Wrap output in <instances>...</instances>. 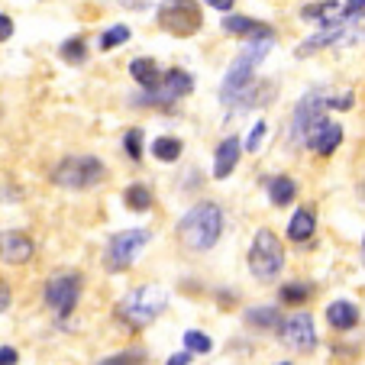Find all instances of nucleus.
<instances>
[{
  "label": "nucleus",
  "mask_w": 365,
  "mask_h": 365,
  "mask_svg": "<svg viewBox=\"0 0 365 365\" xmlns=\"http://www.w3.org/2000/svg\"><path fill=\"white\" fill-rule=\"evenodd\" d=\"M185 346H187V352H210V349H214L210 336H207V333H197V330H187L185 333Z\"/></svg>",
  "instance_id": "25"
},
{
  "label": "nucleus",
  "mask_w": 365,
  "mask_h": 365,
  "mask_svg": "<svg viewBox=\"0 0 365 365\" xmlns=\"http://www.w3.org/2000/svg\"><path fill=\"white\" fill-rule=\"evenodd\" d=\"M165 365H191V352H175Z\"/></svg>",
  "instance_id": "34"
},
{
  "label": "nucleus",
  "mask_w": 365,
  "mask_h": 365,
  "mask_svg": "<svg viewBox=\"0 0 365 365\" xmlns=\"http://www.w3.org/2000/svg\"><path fill=\"white\" fill-rule=\"evenodd\" d=\"M301 16L304 20H314V23H320V26H339V23H349L356 14H343V7H339L336 0H320V4H307V7L301 10Z\"/></svg>",
  "instance_id": "13"
},
{
  "label": "nucleus",
  "mask_w": 365,
  "mask_h": 365,
  "mask_svg": "<svg viewBox=\"0 0 365 365\" xmlns=\"http://www.w3.org/2000/svg\"><path fill=\"white\" fill-rule=\"evenodd\" d=\"M10 301H14V294H10V284H0V314L10 307Z\"/></svg>",
  "instance_id": "33"
},
{
  "label": "nucleus",
  "mask_w": 365,
  "mask_h": 365,
  "mask_svg": "<svg viewBox=\"0 0 365 365\" xmlns=\"http://www.w3.org/2000/svg\"><path fill=\"white\" fill-rule=\"evenodd\" d=\"M272 48V39H252L242 46V52L236 56V62L230 65L227 78H223V88H220V101L227 103H236L242 94L249 91V84H252V71L259 68V62H262L265 56H269Z\"/></svg>",
  "instance_id": "2"
},
{
  "label": "nucleus",
  "mask_w": 365,
  "mask_h": 365,
  "mask_svg": "<svg viewBox=\"0 0 365 365\" xmlns=\"http://www.w3.org/2000/svg\"><path fill=\"white\" fill-rule=\"evenodd\" d=\"M130 75L136 84H143V88H155L162 78L159 65H155V58H133L130 62Z\"/></svg>",
  "instance_id": "18"
},
{
  "label": "nucleus",
  "mask_w": 365,
  "mask_h": 365,
  "mask_svg": "<svg viewBox=\"0 0 365 365\" xmlns=\"http://www.w3.org/2000/svg\"><path fill=\"white\" fill-rule=\"evenodd\" d=\"M159 23L175 36H194L200 29V7L194 0H165L159 7Z\"/></svg>",
  "instance_id": "6"
},
{
  "label": "nucleus",
  "mask_w": 365,
  "mask_h": 365,
  "mask_svg": "<svg viewBox=\"0 0 365 365\" xmlns=\"http://www.w3.org/2000/svg\"><path fill=\"white\" fill-rule=\"evenodd\" d=\"M246 324L255 330H275V327H282V314H278V307H252L246 310Z\"/></svg>",
  "instance_id": "19"
},
{
  "label": "nucleus",
  "mask_w": 365,
  "mask_h": 365,
  "mask_svg": "<svg viewBox=\"0 0 365 365\" xmlns=\"http://www.w3.org/2000/svg\"><path fill=\"white\" fill-rule=\"evenodd\" d=\"M78 294H81V275H56L46 282V304L56 310L58 317H68L78 304Z\"/></svg>",
  "instance_id": "8"
},
{
  "label": "nucleus",
  "mask_w": 365,
  "mask_h": 365,
  "mask_svg": "<svg viewBox=\"0 0 365 365\" xmlns=\"http://www.w3.org/2000/svg\"><path fill=\"white\" fill-rule=\"evenodd\" d=\"M346 4H349V10H346V14H359V10L365 7V0H346Z\"/></svg>",
  "instance_id": "36"
},
{
  "label": "nucleus",
  "mask_w": 365,
  "mask_h": 365,
  "mask_svg": "<svg viewBox=\"0 0 365 365\" xmlns=\"http://www.w3.org/2000/svg\"><path fill=\"white\" fill-rule=\"evenodd\" d=\"M314 227H317L314 214H310V210H297V214L291 217V223H288V236L294 242H304V240H310V236H314Z\"/></svg>",
  "instance_id": "21"
},
{
  "label": "nucleus",
  "mask_w": 365,
  "mask_h": 365,
  "mask_svg": "<svg viewBox=\"0 0 365 365\" xmlns=\"http://www.w3.org/2000/svg\"><path fill=\"white\" fill-rule=\"evenodd\" d=\"M145 242H149V230H123V233H117L110 240V246H107V265L113 272L130 269Z\"/></svg>",
  "instance_id": "7"
},
{
  "label": "nucleus",
  "mask_w": 365,
  "mask_h": 365,
  "mask_svg": "<svg viewBox=\"0 0 365 365\" xmlns=\"http://www.w3.org/2000/svg\"><path fill=\"white\" fill-rule=\"evenodd\" d=\"M223 29H227V33H233V36H252V39H272V29H269V26H262V23L249 20V16H240V14L227 16V20H223Z\"/></svg>",
  "instance_id": "16"
},
{
  "label": "nucleus",
  "mask_w": 365,
  "mask_h": 365,
  "mask_svg": "<svg viewBox=\"0 0 365 365\" xmlns=\"http://www.w3.org/2000/svg\"><path fill=\"white\" fill-rule=\"evenodd\" d=\"M62 56L68 58V62H84V42L81 39H68L62 46Z\"/></svg>",
  "instance_id": "30"
},
{
  "label": "nucleus",
  "mask_w": 365,
  "mask_h": 365,
  "mask_svg": "<svg viewBox=\"0 0 365 365\" xmlns=\"http://www.w3.org/2000/svg\"><path fill=\"white\" fill-rule=\"evenodd\" d=\"M152 155L162 162H175L181 155V139L175 136H159L155 143H152Z\"/></svg>",
  "instance_id": "22"
},
{
  "label": "nucleus",
  "mask_w": 365,
  "mask_h": 365,
  "mask_svg": "<svg viewBox=\"0 0 365 365\" xmlns=\"http://www.w3.org/2000/svg\"><path fill=\"white\" fill-rule=\"evenodd\" d=\"M240 155H242V143L236 136L223 139L220 149H217V159H214V178L223 181L230 178V175L236 172V165H240Z\"/></svg>",
  "instance_id": "15"
},
{
  "label": "nucleus",
  "mask_w": 365,
  "mask_h": 365,
  "mask_svg": "<svg viewBox=\"0 0 365 365\" xmlns=\"http://www.w3.org/2000/svg\"><path fill=\"white\" fill-rule=\"evenodd\" d=\"M282 339L291 346L294 352H310L317 346V330H314V317L310 314H291L282 320Z\"/></svg>",
  "instance_id": "9"
},
{
  "label": "nucleus",
  "mask_w": 365,
  "mask_h": 365,
  "mask_svg": "<svg viewBox=\"0 0 365 365\" xmlns=\"http://www.w3.org/2000/svg\"><path fill=\"white\" fill-rule=\"evenodd\" d=\"M204 4L214 10H233V0H204Z\"/></svg>",
  "instance_id": "35"
},
{
  "label": "nucleus",
  "mask_w": 365,
  "mask_h": 365,
  "mask_svg": "<svg viewBox=\"0 0 365 365\" xmlns=\"http://www.w3.org/2000/svg\"><path fill=\"white\" fill-rule=\"evenodd\" d=\"M324 107H327V101L320 94H307L301 103H297V110H294V133L297 136H307V133L324 120Z\"/></svg>",
  "instance_id": "12"
},
{
  "label": "nucleus",
  "mask_w": 365,
  "mask_h": 365,
  "mask_svg": "<svg viewBox=\"0 0 365 365\" xmlns=\"http://www.w3.org/2000/svg\"><path fill=\"white\" fill-rule=\"evenodd\" d=\"M265 133H269V126H265L262 120H259V123L252 126V133H249V139H246V145H242V149H249V152H259V145H262Z\"/></svg>",
  "instance_id": "29"
},
{
  "label": "nucleus",
  "mask_w": 365,
  "mask_h": 365,
  "mask_svg": "<svg viewBox=\"0 0 365 365\" xmlns=\"http://www.w3.org/2000/svg\"><path fill=\"white\" fill-rule=\"evenodd\" d=\"M282 365H291V362H282Z\"/></svg>",
  "instance_id": "38"
},
{
  "label": "nucleus",
  "mask_w": 365,
  "mask_h": 365,
  "mask_svg": "<svg viewBox=\"0 0 365 365\" xmlns=\"http://www.w3.org/2000/svg\"><path fill=\"white\" fill-rule=\"evenodd\" d=\"M294 194H297V185L288 178V175H278V178H272V185H269V200H272L275 207L291 204V200H294Z\"/></svg>",
  "instance_id": "20"
},
{
  "label": "nucleus",
  "mask_w": 365,
  "mask_h": 365,
  "mask_svg": "<svg viewBox=\"0 0 365 365\" xmlns=\"http://www.w3.org/2000/svg\"><path fill=\"white\" fill-rule=\"evenodd\" d=\"M123 200H126L130 210H149L152 207V191L145 185H130L126 187V194H123Z\"/></svg>",
  "instance_id": "23"
},
{
  "label": "nucleus",
  "mask_w": 365,
  "mask_h": 365,
  "mask_svg": "<svg viewBox=\"0 0 365 365\" xmlns=\"http://www.w3.org/2000/svg\"><path fill=\"white\" fill-rule=\"evenodd\" d=\"M278 297H282L284 304H304L310 297V288H307V284H284Z\"/></svg>",
  "instance_id": "27"
},
{
  "label": "nucleus",
  "mask_w": 365,
  "mask_h": 365,
  "mask_svg": "<svg viewBox=\"0 0 365 365\" xmlns=\"http://www.w3.org/2000/svg\"><path fill=\"white\" fill-rule=\"evenodd\" d=\"M220 233H223V210L217 204H210V200L191 207V210L181 217V223H178L181 242H185L187 249H194V252H207V249H214L217 240H220Z\"/></svg>",
  "instance_id": "1"
},
{
  "label": "nucleus",
  "mask_w": 365,
  "mask_h": 365,
  "mask_svg": "<svg viewBox=\"0 0 365 365\" xmlns=\"http://www.w3.org/2000/svg\"><path fill=\"white\" fill-rule=\"evenodd\" d=\"M339 143H343V126L330 123V120H320V123L307 133V145L314 152H320V155H330V152H336Z\"/></svg>",
  "instance_id": "14"
},
{
  "label": "nucleus",
  "mask_w": 365,
  "mask_h": 365,
  "mask_svg": "<svg viewBox=\"0 0 365 365\" xmlns=\"http://www.w3.org/2000/svg\"><path fill=\"white\" fill-rule=\"evenodd\" d=\"M36 246L26 233H16V230H7V233H0V259L7 265H26L33 259Z\"/></svg>",
  "instance_id": "11"
},
{
  "label": "nucleus",
  "mask_w": 365,
  "mask_h": 365,
  "mask_svg": "<svg viewBox=\"0 0 365 365\" xmlns=\"http://www.w3.org/2000/svg\"><path fill=\"white\" fill-rule=\"evenodd\" d=\"M284 269V249L272 230H259L249 249V272H252L259 282H272L278 278Z\"/></svg>",
  "instance_id": "4"
},
{
  "label": "nucleus",
  "mask_w": 365,
  "mask_h": 365,
  "mask_svg": "<svg viewBox=\"0 0 365 365\" xmlns=\"http://www.w3.org/2000/svg\"><path fill=\"white\" fill-rule=\"evenodd\" d=\"M165 307H168L165 291L155 288V284H143V288L130 291V294L123 297V304H120V317L133 327H145V324H152V320L159 317Z\"/></svg>",
  "instance_id": "5"
},
{
  "label": "nucleus",
  "mask_w": 365,
  "mask_h": 365,
  "mask_svg": "<svg viewBox=\"0 0 365 365\" xmlns=\"http://www.w3.org/2000/svg\"><path fill=\"white\" fill-rule=\"evenodd\" d=\"M191 88H194L191 75H187V71H181V68H172V71H165V75L159 78V84H155V88H149V97L155 103H175L178 97L191 94Z\"/></svg>",
  "instance_id": "10"
},
{
  "label": "nucleus",
  "mask_w": 365,
  "mask_h": 365,
  "mask_svg": "<svg viewBox=\"0 0 365 365\" xmlns=\"http://www.w3.org/2000/svg\"><path fill=\"white\" fill-rule=\"evenodd\" d=\"M20 362V356H16L14 346H0V365H16Z\"/></svg>",
  "instance_id": "31"
},
{
  "label": "nucleus",
  "mask_w": 365,
  "mask_h": 365,
  "mask_svg": "<svg viewBox=\"0 0 365 365\" xmlns=\"http://www.w3.org/2000/svg\"><path fill=\"white\" fill-rule=\"evenodd\" d=\"M362 259H365V240H362Z\"/></svg>",
  "instance_id": "37"
},
{
  "label": "nucleus",
  "mask_w": 365,
  "mask_h": 365,
  "mask_svg": "<svg viewBox=\"0 0 365 365\" xmlns=\"http://www.w3.org/2000/svg\"><path fill=\"white\" fill-rule=\"evenodd\" d=\"M126 39H130V26H113L101 36V48L103 52H107V48H117V46H123Z\"/></svg>",
  "instance_id": "24"
},
{
  "label": "nucleus",
  "mask_w": 365,
  "mask_h": 365,
  "mask_svg": "<svg viewBox=\"0 0 365 365\" xmlns=\"http://www.w3.org/2000/svg\"><path fill=\"white\" fill-rule=\"evenodd\" d=\"M327 320H330L333 330H352L359 320V310L352 307L349 301H333L330 307H327Z\"/></svg>",
  "instance_id": "17"
},
{
  "label": "nucleus",
  "mask_w": 365,
  "mask_h": 365,
  "mask_svg": "<svg viewBox=\"0 0 365 365\" xmlns=\"http://www.w3.org/2000/svg\"><path fill=\"white\" fill-rule=\"evenodd\" d=\"M14 36V20L7 14H0V42H7Z\"/></svg>",
  "instance_id": "32"
},
{
  "label": "nucleus",
  "mask_w": 365,
  "mask_h": 365,
  "mask_svg": "<svg viewBox=\"0 0 365 365\" xmlns=\"http://www.w3.org/2000/svg\"><path fill=\"white\" fill-rule=\"evenodd\" d=\"M123 149H126V155L130 159H143V133L139 130H130L123 136Z\"/></svg>",
  "instance_id": "28"
},
{
  "label": "nucleus",
  "mask_w": 365,
  "mask_h": 365,
  "mask_svg": "<svg viewBox=\"0 0 365 365\" xmlns=\"http://www.w3.org/2000/svg\"><path fill=\"white\" fill-rule=\"evenodd\" d=\"M103 175H107V168L94 155H68V159H62L52 168V181L62 187H71V191H84V187L101 185Z\"/></svg>",
  "instance_id": "3"
},
{
  "label": "nucleus",
  "mask_w": 365,
  "mask_h": 365,
  "mask_svg": "<svg viewBox=\"0 0 365 365\" xmlns=\"http://www.w3.org/2000/svg\"><path fill=\"white\" fill-rule=\"evenodd\" d=\"M145 362V352L143 349H130V352H117V356L103 359L101 365H143Z\"/></svg>",
  "instance_id": "26"
}]
</instances>
